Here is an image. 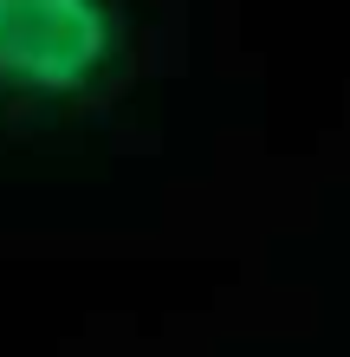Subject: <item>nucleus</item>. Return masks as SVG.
<instances>
[{
    "label": "nucleus",
    "instance_id": "nucleus-1",
    "mask_svg": "<svg viewBox=\"0 0 350 357\" xmlns=\"http://www.w3.org/2000/svg\"><path fill=\"white\" fill-rule=\"evenodd\" d=\"M130 66L117 0H0V104H85Z\"/></svg>",
    "mask_w": 350,
    "mask_h": 357
}]
</instances>
